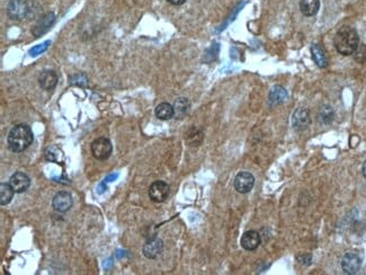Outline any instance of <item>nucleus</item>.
<instances>
[{
    "label": "nucleus",
    "mask_w": 366,
    "mask_h": 275,
    "mask_svg": "<svg viewBox=\"0 0 366 275\" xmlns=\"http://www.w3.org/2000/svg\"><path fill=\"white\" fill-rule=\"evenodd\" d=\"M34 134L32 129L26 124H18L10 130L7 138L8 148L12 152H23L32 145Z\"/></svg>",
    "instance_id": "nucleus-1"
},
{
    "label": "nucleus",
    "mask_w": 366,
    "mask_h": 275,
    "mask_svg": "<svg viewBox=\"0 0 366 275\" xmlns=\"http://www.w3.org/2000/svg\"><path fill=\"white\" fill-rule=\"evenodd\" d=\"M334 44L336 50L343 55L354 54L357 47L360 46L359 34L353 27L344 26L335 36Z\"/></svg>",
    "instance_id": "nucleus-2"
},
{
    "label": "nucleus",
    "mask_w": 366,
    "mask_h": 275,
    "mask_svg": "<svg viewBox=\"0 0 366 275\" xmlns=\"http://www.w3.org/2000/svg\"><path fill=\"white\" fill-rule=\"evenodd\" d=\"M113 151L112 142L107 138H98L91 143V152L96 159L106 160L110 158Z\"/></svg>",
    "instance_id": "nucleus-3"
},
{
    "label": "nucleus",
    "mask_w": 366,
    "mask_h": 275,
    "mask_svg": "<svg viewBox=\"0 0 366 275\" xmlns=\"http://www.w3.org/2000/svg\"><path fill=\"white\" fill-rule=\"evenodd\" d=\"M29 6L27 0H10L7 6V14L12 19L20 20L27 16Z\"/></svg>",
    "instance_id": "nucleus-4"
},
{
    "label": "nucleus",
    "mask_w": 366,
    "mask_h": 275,
    "mask_svg": "<svg viewBox=\"0 0 366 275\" xmlns=\"http://www.w3.org/2000/svg\"><path fill=\"white\" fill-rule=\"evenodd\" d=\"M361 268H362V259L357 253L350 252L344 255L342 260V269L344 271V273L354 275L356 273H359Z\"/></svg>",
    "instance_id": "nucleus-5"
},
{
    "label": "nucleus",
    "mask_w": 366,
    "mask_h": 275,
    "mask_svg": "<svg viewBox=\"0 0 366 275\" xmlns=\"http://www.w3.org/2000/svg\"><path fill=\"white\" fill-rule=\"evenodd\" d=\"M169 185L163 181H157L152 183L149 189V198L156 203H161L169 196Z\"/></svg>",
    "instance_id": "nucleus-6"
},
{
    "label": "nucleus",
    "mask_w": 366,
    "mask_h": 275,
    "mask_svg": "<svg viewBox=\"0 0 366 275\" xmlns=\"http://www.w3.org/2000/svg\"><path fill=\"white\" fill-rule=\"evenodd\" d=\"M255 185V177L252 174L247 172H241L234 178V189L238 193L247 194L252 190Z\"/></svg>",
    "instance_id": "nucleus-7"
},
{
    "label": "nucleus",
    "mask_w": 366,
    "mask_h": 275,
    "mask_svg": "<svg viewBox=\"0 0 366 275\" xmlns=\"http://www.w3.org/2000/svg\"><path fill=\"white\" fill-rule=\"evenodd\" d=\"M73 200L71 194L69 192L60 191L54 195L53 200H52V207L55 211L64 213L69 211L72 207Z\"/></svg>",
    "instance_id": "nucleus-8"
},
{
    "label": "nucleus",
    "mask_w": 366,
    "mask_h": 275,
    "mask_svg": "<svg viewBox=\"0 0 366 275\" xmlns=\"http://www.w3.org/2000/svg\"><path fill=\"white\" fill-rule=\"evenodd\" d=\"M164 251V243L159 238H151L143 245L142 253L147 259H157Z\"/></svg>",
    "instance_id": "nucleus-9"
},
{
    "label": "nucleus",
    "mask_w": 366,
    "mask_h": 275,
    "mask_svg": "<svg viewBox=\"0 0 366 275\" xmlns=\"http://www.w3.org/2000/svg\"><path fill=\"white\" fill-rule=\"evenodd\" d=\"M311 123L310 113L306 108H299L293 113V117H292V124L295 130H304L307 129Z\"/></svg>",
    "instance_id": "nucleus-10"
},
{
    "label": "nucleus",
    "mask_w": 366,
    "mask_h": 275,
    "mask_svg": "<svg viewBox=\"0 0 366 275\" xmlns=\"http://www.w3.org/2000/svg\"><path fill=\"white\" fill-rule=\"evenodd\" d=\"M9 184L14 189L15 193H23V192H25L29 187L30 178L25 173L17 172L14 175H11Z\"/></svg>",
    "instance_id": "nucleus-11"
},
{
    "label": "nucleus",
    "mask_w": 366,
    "mask_h": 275,
    "mask_svg": "<svg viewBox=\"0 0 366 275\" xmlns=\"http://www.w3.org/2000/svg\"><path fill=\"white\" fill-rule=\"evenodd\" d=\"M240 244L243 250L249 251V252L255 251L260 245V236L255 230L246 231V233L242 235Z\"/></svg>",
    "instance_id": "nucleus-12"
},
{
    "label": "nucleus",
    "mask_w": 366,
    "mask_h": 275,
    "mask_svg": "<svg viewBox=\"0 0 366 275\" xmlns=\"http://www.w3.org/2000/svg\"><path fill=\"white\" fill-rule=\"evenodd\" d=\"M55 21V15L53 12H47L42 18L37 21V24L35 25V27L32 30L35 37H40L43 34L46 33L47 30L50 29V27Z\"/></svg>",
    "instance_id": "nucleus-13"
},
{
    "label": "nucleus",
    "mask_w": 366,
    "mask_h": 275,
    "mask_svg": "<svg viewBox=\"0 0 366 275\" xmlns=\"http://www.w3.org/2000/svg\"><path fill=\"white\" fill-rule=\"evenodd\" d=\"M59 78L56 73L52 70H45L40 73L38 76V84L45 90H52L55 88L56 84H58Z\"/></svg>",
    "instance_id": "nucleus-14"
},
{
    "label": "nucleus",
    "mask_w": 366,
    "mask_h": 275,
    "mask_svg": "<svg viewBox=\"0 0 366 275\" xmlns=\"http://www.w3.org/2000/svg\"><path fill=\"white\" fill-rule=\"evenodd\" d=\"M286 99H287V91L285 90L284 87L276 85L273 87L271 91H269L268 102L272 106H275V105H278V104L284 103Z\"/></svg>",
    "instance_id": "nucleus-15"
},
{
    "label": "nucleus",
    "mask_w": 366,
    "mask_h": 275,
    "mask_svg": "<svg viewBox=\"0 0 366 275\" xmlns=\"http://www.w3.org/2000/svg\"><path fill=\"white\" fill-rule=\"evenodd\" d=\"M311 54L313 61L319 68H326L328 65V58L320 44H313L311 46Z\"/></svg>",
    "instance_id": "nucleus-16"
},
{
    "label": "nucleus",
    "mask_w": 366,
    "mask_h": 275,
    "mask_svg": "<svg viewBox=\"0 0 366 275\" xmlns=\"http://www.w3.org/2000/svg\"><path fill=\"white\" fill-rule=\"evenodd\" d=\"M320 8V0H301L300 9L304 16L311 17L317 15Z\"/></svg>",
    "instance_id": "nucleus-17"
},
{
    "label": "nucleus",
    "mask_w": 366,
    "mask_h": 275,
    "mask_svg": "<svg viewBox=\"0 0 366 275\" xmlns=\"http://www.w3.org/2000/svg\"><path fill=\"white\" fill-rule=\"evenodd\" d=\"M174 112H175V116L176 119H183L185 117V115L188 113L189 108H190V103L189 100L185 98V97H181L176 99L175 104H174Z\"/></svg>",
    "instance_id": "nucleus-18"
},
{
    "label": "nucleus",
    "mask_w": 366,
    "mask_h": 275,
    "mask_svg": "<svg viewBox=\"0 0 366 275\" xmlns=\"http://www.w3.org/2000/svg\"><path fill=\"white\" fill-rule=\"evenodd\" d=\"M156 116L158 117L160 120H171L172 117H174L175 115V112H174V106L171 105L169 103H161L159 104L158 106L156 107Z\"/></svg>",
    "instance_id": "nucleus-19"
},
{
    "label": "nucleus",
    "mask_w": 366,
    "mask_h": 275,
    "mask_svg": "<svg viewBox=\"0 0 366 275\" xmlns=\"http://www.w3.org/2000/svg\"><path fill=\"white\" fill-rule=\"evenodd\" d=\"M15 191L9 183H1L0 185V203L1 205H7L14 198Z\"/></svg>",
    "instance_id": "nucleus-20"
},
{
    "label": "nucleus",
    "mask_w": 366,
    "mask_h": 275,
    "mask_svg": "<svg viewBox=\"0 0 366 275\" xmlns=\"http://www.w3.org/2000/svg\"><path fill=\"white\" fill-rule=\"evenodd\" d=\"M203 133L201 131L191 128L186 134V140L189 143V146H199V143L203 141Z\"/></svg>",
    "instance_id": "nucleus-21"
},
{
    "label": "nucleus",
    "mask_w": 366,
    "mask_h": 275,
    "mask_svg": "<svg viewBox=\"0 0 366 275\" xmlns=\"http://www.w3.org/2000/svg\"><path fill=\"white\" fill-rule=\"evenodd\" d=\"M335 113L333 107L329 105H324L319 111V121L322 124H329L333 122Z\"/></svg>",
    "instance_id": "nucleus-22"
},
{
    "label": "nucleus",
    "mask_w": 366,
    "mask_h": 275,
    "mask_svg": "<svg viewBox=\"0 0 366 275\" xmlns=\"http://www.w3.org/2000/svg\"><path fill=\"white\" fill-rule=\"evenodd\" d=\"M69 81L73 86H79V87H87L88 86V79L84 75V73H76L69 77Z\"/></svg>",
    "instance_id": "nucleus-23"
},
{
    "label": "nucleus",
    "mask_w": 366,
    "mask_h": 275,
    "mask_svg": "<svg viewBox=\"0 0 366 275\" xmlns=\"http://www.w3.org/2000/svg\"><path fill=\"white\" fill-rule=\"evenodd\" d=\"M59 154H61V150H59L55 146H51V147L46 148L44 155H45L46 160L53 161V163H55V161L59 160V157H60Z\"/></svg>",
    "instance_id": "nucleus-24"
},
{
    "label": "nucleus",
    "mask_w": 366,
    "mask_h": 275,
    "mask_svg": "<svg viewBox=\"0 0 366 275\" xmlns=\"http://www.w3.org/2000/svg\"><path fill=\"white\" fill-rule=\"evenodd\" d=\"M51 44V41H45L43 42L42 44H38V45H35L34 47H32V49L29 50V55L30 56H36L38 54H42L43 52H45L47 49H49V46Z\"/></svg>",
    "instance_id": "nucleus-25"
},
{
    "label": "nucleus",
    "mask_w": 366,
    "mask_h": 275,
    "mask_svg": "<svg viewBox=\"0 0 366 275\" xmlns=\"http://www.w3.org/2000/svg\"><path fill=\"white\" fill-rule=\"evenodd\" d=\"M365 45L363 44L361 47L359 46L357 47V50L355 51V59L359 61V62H364L365 59H366V52L364 53V49H365Z\"/></svg>",
    "instance_id": "nucleus-26"
},
{
    "label": "nucleus",
    "mask_w": 366,
    "mask_h": 275,
    "mask_svg": "<svg viewBox=\"0 0 366 275\" xmlns=\"http://www.w3.org/2000/svg\"><path fill=\"white\" fill-rule=\"evenodd\" d=\"M117 177H119V174H111V175H108V176L105 178V180H104V182H105V183L114 182Z\"/></svg>",
    "instance_id": "nucleus-27"
},
{
    "label": "nucleus",
    "mask_w": 366,
    "mask_h": 275,
    "mask_svg": "<svg viewBox=\"0 0 366 275\" xmlns=\"http://www.w3.org/2000/svg\"><path fill=\"white\" fill-rule=\"evenodd\" d=\"M167 1L169 3H172V5H175V6H181L184 3L186 0H167Z\"/></svg>",
    "instance_id": "nucleus-28"
},
{
    "label": "nucleus",
    "mask_w": 366,
    "mask_h": 275,
    "mask_svg": "<svg viewBox=\"0 0 366 275\" xmlns=\"http://www.w3.org/2000/svg\"><path fill=\"white\" fill-rule=\"evenodd\" d=\"M106 183L105 182H103V183H101V184H99V186H98V193L99 194H102V193H104V192H105L106 191Z\"/></svg>",
    "instance_id": "nucleus-29"
},
{
    "label": "nucleus",
    "mask_w": 366,
    "mask_h": 275,
    "mask_svg": "<svg viewBox=\"0 0 366 275\" xmlns=\"http://www.w3.org/2000/svg\"><path fill=\"white\" fill-rule=\"evenodd\" d=\"M362 173H363V176L366 178V160L364 161L363 167H362Z\"/></svg>",
    "instance_id": "nucleus-30"
}]
</instances>
